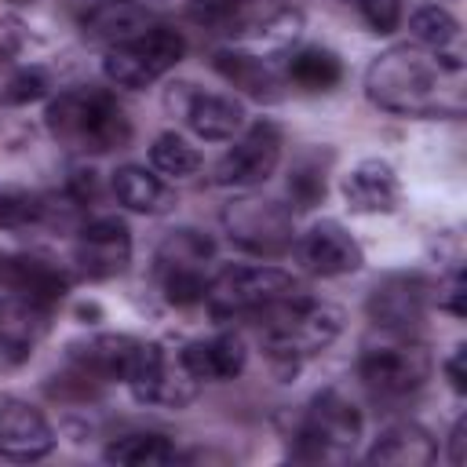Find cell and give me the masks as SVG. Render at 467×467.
Here are the masks:
<instances>
[{
    "label": "cell",
    "mask_w": 467,
    "mask_h": 467,
    "mask_svg": "<svg viewBox=\"0 0 467 467\" xmlns=\"http://www.w3.org/2000/svg\"><path fill=\"white\" fill-rule=\"evenodd\" d=\"M460 84L463 58L456 51H427L420 44L387 47L365 69V95L398 117L460 113Z\"/></svg>",
    "instance_id": "1"
},
{
    "label": "cell",
    "mask_w": 467,
    "mask_h": 467,
    "mask_svg": "<svg viewBox=\"0 0 467 467\" xmlns=\"http://www.w3.org/2000/svg\"><path fill=\"white\" fill-rule=\"evenodd\" d=\"M47 131L80 153H106L131 139V124L120 102L106 88H66L44 109Z\"/></svg>",
    "instance_id": "2"
},
{
    "label": "cell",
    "mask_w": 467,
    "mask_h": 467,
    "mask_svg": "<svg viewBox=\"0 0 467 467\" xmlns=\"http://www.w3.org/2000/svg\"><path fill=\"white\" fill-rule=\"evenodd\" d=\"M259 317H266V325H263V347H266L270 361L274 365H285L292 372L306 358H314L325 347H332L336 336L343 332V310L332 306V303L310 299L303 292L274 303Z\"/></svg>",
    "instance_id": "3"
},
{
    "label": "cell",
    "mask_w": 467,
    "mask_h": 467,
    "mask_svg": "<svg viewBox=\"0 0 467 467\" xmlns=\"http://www.w3.org/2000/svg\"><path fill=\"white\" fill-rule=\"evenodd\" d=\"M186 55V36L171 26H150L146 33L109 44L106 58H102V73L109 84L117 88H150L153 80H161L168 69H175Z\"/></svg>",
    "instance_id": "4"
},
{
    "label": "cell",
    "mask_w": 467,
    "mask_h": 467,
    "mask_svg": "<svg viewBox=\"0 0 467 467\" xmlns=\"http://www.w3.org/2000/svg\"><path fill=\"white\" fill-rule=\"evenodd\" d=\"M299 285L288 270L281 266H266V263H252V266H226L208 281V310L215 317H248V314H263L274 303L296 296Z\"/></svg>",
    "instance_id": "5"
},
{
    "label": "cell",
    "mask_w": 467,
    "mask_h": 467,
    "mask_svg": "<svg viewBox=\"0 0 467 467\" xmlns=\"http://www.w3.org/2000/svg\"><path fill=\"white\" fill-rule=\"evenodd\" d=\"M296 456L306 460H343L361 438V412L339 390H321L310 398L296 427Z\"/></svg>",
    "instance_id": "6"
},
{
    "label": "cell",
    "mask_w": 467,
    "mask_h": 467,
    "mask_svg": "<svg viewBox=\"0 0 467 467\" xmlns=\"http://www.w3.org/2000/svg\"><path fill=\"white\" fill-rule=\"evenodd\" d=\"M434 372V358L420 339H409V332H390V339L368 343L358 358V376L390 398L420 390Z\"/></svg>",
    "instance_id": "7"
},
{
    "label": "cell",
    "mask_w": 467,
    "mask_h": 467,
    "mask_svg": "<svg viewBox=\"0 0 467 467\" xmlns=\"http://www.w3.org/2000/svg\"><path fill=\"white\" fill-rule=\"evenodd\" d=\"M223 226L237 248L248 255H281L296 244V226H292V208L266 201V197H237L223 208Z\"/></svg>",
    "instance_id": "8"
},
{
    "label": "cell",
    "mask_w": 467,
    "mask_h": 467,
    "mask_svg": "<svg viewBox=\"0 0 467 467\" xmlns=\"http://www.w3.org/2000/svg\"><path fill=\"white\" fill-rule=\"evenodd\" d=\"M124 383L135 401L157 405V409H182L201 390V379L182 365L179 354H168L161 343H146V339Z\"/></svg>",
    "instance_id": "9"
},
{
    "label": "cell",
    "mask_w": 467,
    "mask_h": 467,
    "mask_svg": "<svg viewBox=\"0 0 467 467\" xmlns=\"http://www.w3.org/2000/svg\"><path fill=\"white\" fill-rule=\"evenodd\" d=\"M281 128L274 120H259L252 124L215 164V186L223 190H252V186H263L277 164H281Z\"/></svg>",
    "instance_id": "10"
},
{
    "label": "cell",
    "mask_w": 467,
    "mask_h": 467,
    "mask_svg": "<svg viewBox=\"0 0 467 467\" xmlns=\"http://www.w3.org/2000/svg\"><path fill=\"white\" fill-rule=\"evenodd\" d=\"M73 259H77L80 274L91 277V281H109V277L124 274L128 263H131V230H128V223L117 219V215L88 219L77 230Z\"/></svg>",
    "instance_id": "11"
},
{
    "label": "cell",
    "mask_w": 467,
    "mask_h": 467,
    "mask_svg": "<svg viewBox=\"0 0 467 467\" xmlns=\"http://www.w3.org/2000/svg\"><path fill=\"white\" fill-rule=\"evenodd\" d=\"M179 91L168 95V106L179 109V117L186 120V128L204 139V142H226L241 131L244 124V106L234 95H219V91H197L193 84H175Z\"/></svg>",
    "instance_id": "12"
},
{
    "label": "cell",
    "mask_w": 467,
    "mask_h": 467,
    "mask_svg": "<svg viewBox=\"0 0 467 467\" xmlns=\"http://www.w3.org/2000/svg\"><path fill=\"white\" fill-rule=\"evenodd\" d=\"M296 255H299L303 270H310L317 277H343V274L361 270V263H365L361 244L336 219H321L306 234H299L296 237Z\"/></svg>",
    "instance_id": "13"
},
{
    "label": "cell",
    "mask_w": 467,
    "mask_h": 467,
    "mask_svg": "<svg viewBox=\"0 0 467 467\" xmlns=\"http://www.w3.org/2000/svg\"><path fill=\"white\" fill-rule=\"evenodd\" d=\"M434 303V285L420 274H394L379 281L368 296V317L387 332H409L423 321Z\"/></svg>",
    "instance_id": "14"
},
{
    "label": "cell",
    "mask_w": 467,
    "mask_h": 467,
    "mask_svg": "<svg viewBox=\"0 0 467 467\" xmlns=\"http://www.w3.org/2000/svg\"><path fill=\"white\" fill-rule=\"evenodd\" d=\"M55 449V431L47 416L22 401V398H4L0 401V456L7 460H40Z\"/></svg>",
    "instance_id": "15"
},
{
    "label": "cell",
    "mask_w": 467,
    "mask_h": 467,
    "mask_svg": "<svg viewBox=\"0 0 467 467\" xmlns=\"http://www.w3.org/2000/svg\"><path fill=\"white\" fill-rule=\"evenodd\" d=\"M142 339L131 336H91L69 347V361L77 365L80 379H99V383H124L135 358H139Z\"/></svg>",
    "instance_id": "16"
},
{
    "label": "cell",
    "mask_w": 467,
    "mask_h": 467,
    "mask_svg": "<svg viewBox=\"0 0 467 467\" xmlns=\"http://www.w3.org/2000/svg\"><path fill=\"white\" fill-rule=\"evenodd\" d=\"M343 201L350 212H361V215H383V212H394L398 201H401V182L394 175V168L379 157H368V161H358L350 168V175L343 179Z\"/></svg>",
    "instance_id": "17"
},
{
    "label": "cell",
    "mask_w": 467,
    "mask_h": 467,
    "mask_svg": "<svg viewBox=\"0 0 467 467\" xmlns=\"http://www.w3.org/2000/svg\"><path fill=\"white\" fill-rule=\"evenodd\" d=\"M182 365L201 379V383H226L234 376L244 372V361H248V350L241 343V336L234 332H219V336H208V339H193L179 350Z\"/></svg>",
    "instance_id": "18"
},
{
    "label": "cell",
    "mask_w": 467,
    "mask_h": 467,
    "mask_svg": "<svg viewBox=\"0 0 467 467\" xmlns=\"http://www.w3.org/2000/svg\"><path fill=\"white\" fill-rule=\"evenodd\" d=\"M365 460L368 463H390V467H427L438 460V441L420 423L401 420V423H390L376 434Z\"/></svg>",
    "instance_id": "19"
},
{
    "label": "cell",
    "mask_w": 467,
    "mask_h": 467,
    "mask_svg": "<svg viewBox=\"0 0 467 467\" xmlns=\"http://www.w3.org/2000/svg\"><path fill=\"white\" fill-rule=\"evenodd\" d=\"M150 26H157L153 11L146 4H135V0H102V4L88 7V15L80 18L84 36L102 40V44L131 40V36L146 33Z\"/></svg>",
    "instance_id": "20"
},
{
    "label": "cell",
    "mask_w": 467,
    "mask_h": 467,
    "mask_svg": "<svg viewBox=\"0 0 467 467\" xmlns=\"http://www.w3.org/2000/svg\"><path fill=\"white\" fill-rule=\"evenodd\" d=\"M212 69L234 84L237 91H244L248 99H259V102H274L277 99V77L270 69L266 58L252 55V51H237V47H223L212 55Z\"/></svg>",
    "instance_id": "21"
},
{
    "label": "cell",
    "mask_w": 467,
    "mask_h": 467,
    "mask_svg": "<svg viewBox=\"0 0 467 467\" xmlns=\"http://www.w3.org/2000/svg\"><path fill=\"white\" fill-rule=\"evenodd\" d=\"M113 193L128 212L139 215H161L171 208V190L164 186L161 175H153L142 164H120L113 171Z\"/></svg>",
    "instance_id": "22"
},
{
    "label": "cell",
    "mask_w": 467,
    "mask_h": 467,
    "mask_svg": "<svg viewBox=\"0 0 467 467\" xmlns=\"http://www.w3.org/2000/svg\"><path fill=\"white\" fill-rule=\"evenodd\" d=\"M102 456H106L109 463H120V467H161V463H175V460H179V449H175L164 434L135 431V434L113 438Z\"/></svg>",
    "instance_id": "23"
},
{
    "label": "cell",
    "mask_w": 467,
    "mask_h": 467,
    "mask_svg": "<svg viewBox=\"0 0 467 467\" xmlns=\"http://www.w3.org/2000/svg\"><path fill=\"white\" fill-rule=\"evenodd\" d=\"M409 29H412V40L420 47H427V51H449V47L460 44V22L441 4H420V7H412Z\"/></svg>",
    "instance_id": "24"
},
{
    "label": "cell",
    "mask_w": 467,
    "mask_h": 467,
    "mask_svg": "<svg viewBox=\"0 0 467 467\" xmlns=\"http://www.w3.org/2000/svg\"><path fill=\"white\" fill-rule=\"evenodd\" d=\"M288 77H292V84H299V88H306V91H328V88L339 84L343 66H339V58H336L332 51H325V47H303V51L292 55Z\"/></svg>",
    "instance_id": "25"
},
{
    "label": "cell",
    "mask_w": 467,
    "mask_h": 467,
    "mask_svg": "<svg viewBox=\"0 0 467 467\" xmlns=\"http://www.w3.org/2000/svg\"><path fill=\"white\" fill-rule=\"evenodd\" d=\"M150 164H153V171H161L168 179H190L201 168V153L179 131H164L150 146Z\"/></svg>",
    "instance_id": "26"
},
{
    "label": "cell",
    "mask_w": 467,
    "mask_h": 467,
    "mask_svg": "<svg viewBox=\"0 0 467 467\" xmlns=\"http://www.w3.org/2000/svg\"><path fill=\"white\" fill-rule=\"evenodd\" d=\"M212 252H215L212 237H204L193 226H179L161 241L157 266H204V259H212Z\"/></svg>",
    "instance_id": "27"
},
{
    "label": "cell",
    "mask_w": 467,
    "mask_h": 467,
    "mask_svg": "<svg viewBox=\"0 0 467 467\" xmlns=\"http://www.w3.org/2000/svg\"><path fill=\"white\" fill-rule=\"evenodd\" d=\"M51 223L47 197H36L29 190H4L0 193V226L4 230H29Z\"/></svg>",
    "instance_id": "28"
},
{
    "label": "cell",
    "mask_w": 467,
    "mask_h": 467,
    "mask_svg": "<svg viewBox=\"0 0 467 467\" xmlns=\"http://www.w3.org/2000/svg\"><path fill=\"white\" fill-rule=\"evenodd\" d=\"M157 281L164 299L175 306H193V303H204L208 296L204 266H157Z\"/></svg>",
    "instance_id": "29"
},
{
    "label": "cell",
    "mask_w": 467,
    "mask_h": 467,
    "mask_svg": "<svg viewBox=\"0 0 467 467\" xmlns=\"http://www.w3.org/2000/svg\"><path fill=\"white\" fill-rule=\"evenodd\" d=\"M288 193L299 208H314L325 197V171L314 157H303L288 175Z\"/></svg>",
    "instance_id": "30"
},
{
    "label": "cell",
    "mask_w": 467,
    "mask_h": 467,
    "mask_svg": "<svg viewBox=\"0 0 467 467\" xmlns=\"http://www.w3.org/2000/svg\"><path fill=\"white\" fill-rule=\"evenodd\" d=\"M244 7H248V0H190V18L201 26L226 29V26L241 22Z\"/></svg>",
    "instance_id": "31"
},
{
    "label": "cell",
    "mask_w": 467,
    "mask_h": 467,
    "mask_svg": "<svg viewBox=\"0 0 467 467\" xmlns=\"http://www.w3.org/2000/svg\"><path fill=\"white\" fill-rule=\"evenodd\" d=\"M47 88H51V84H47V77H44L40 69H18V73L7 77V84H4V99H7L11 106H26V102L44 99Z\"/></svg>",
    "instance_id": "32"
},
{
    "label": "cell",
    "mask_w": 467,
    "mask_h": 467,
    "mask_svg": "<svg viewBox=\"0 0 467 467\" xmlns=\"http://www.w3.org/2000/svg\"><path fill=\"white\" fill-rule=\"evenodd\" d=\"M354 7L372 33H394L401 26V0H354Z\"/></svg>",
    "instance_id": "33"
},
{
    "label": "cell",
    "mask_w": 467,
    "mask_h": 467,
    "mask_svg": "<svg viewBox=\"0 0 467 467\" xmlns=\"http://www.w3.org/2000/svg\"><path fill=\"white\" fill-rule=\"evenodd\" d=\"M434 303H438L441 310H449L452 317H463V314H467V281H463V274H460V270H456L445 285H438Z\"/></svg>",
    "instance_id": "34"
},
{
    "label": "cell",
    "mask_w": 467,
    "mask_h": 467,
    "mask_svg": "<svg viewBox=\"0 0 467 467\" xmlns=\"http://www.w3.org/2000/svg\"><path fill=\"white\" fill-rule=\"evenodd\" d=\"M445 376H449V387L456 390V394H463L467 390V347H456L449 358H445Z\"/></svg>",
    "instance_id": "35"
},
{
    "label": "cell",
    "mask_w": 467,
    "mask_h": 467,
    "mask_svg": "<svg viewBox=\"0 0 467 467\" xmlns=\"http://www.w3.org/2000/svg\"><path fill=\"white\" fill-rule=\"evenodd\" d=\"M463 441H467V420L460 416L452 423V431H449V460L452 463H463Z\"/></svg>",
    "instance_id": "36"
},
{
    "label": "cell",
    "mask_w": 467,
    "mask_h": 467,
    "mask_svg": "<svg viewBox=\"0 0 467 467\" xmlns=\"http://www.w3.org/2000/svg\"><path fill=\"white\" fill-rule=\"evenodd\" d=\"M15 4H29V0H15Z\"/></svg>",
    "instance_id": "37"
}]
</instances>
